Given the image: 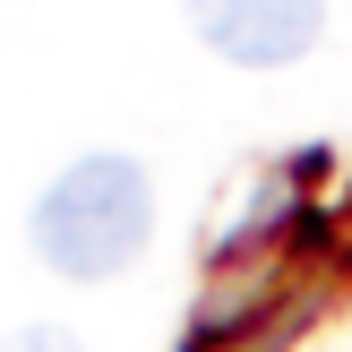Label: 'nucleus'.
Wrapping results in <instances>:
<instances>
[{"instance_id": "nucleus-1", "label": "nucleus", "mask_w": 352, "mask_h": 352, "mask_svg": "<svg viewBox=\"0 0 352 352\" xmlns=\"http://www.w3.org/2000/svg\"><path fill=\"white\" fill-rule=\"evenodd\" d=\"M34 258L69 284H103L120 275L155 232V189L138 172V155H78L60 181L34 198Z\"/></svg>"}, {"instance_id": "nucleus-2", "label": "nucleus", "mask_w": 352, "mask_h": 352, "mask_svg": "<svg viewBox=\"0 0 352 352\" xmlns=\"http://www.w3.org/2000/svg\"><path fill=\"white\" fill-rule=\"evenodd\" d=\"M189 26L241 69H284L327 34V0H189Z\"/></svg>"}, {"instance_id": "nucleus-3", "label": "nucleus", "mask_w": 352, "mask_h": 352, "mask_svg": "<svg viewBox=\"0 0 352 352\" xmlns=\"http://www.w3.org/2000/svg\"><path fill=\"white\" fill-rule=\"evenodd\" d=\"M9 352H86V344H78V336H60V327H26Z\"/></svg>"}]
</instances>
